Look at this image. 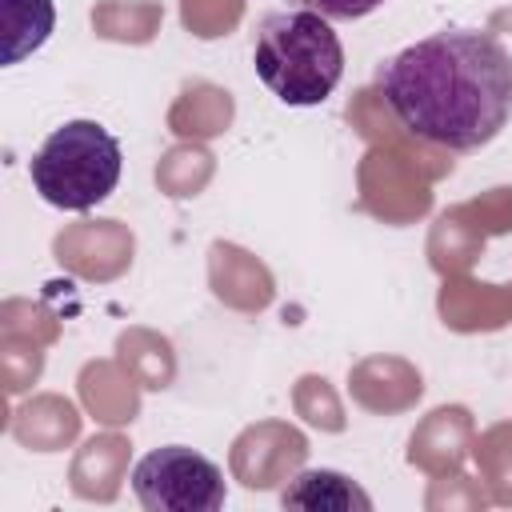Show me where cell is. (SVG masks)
Instances as JSON below:
<instances>
[{"instance_id": "cell-1", "label": "cell", "mask_w": 512, "mask_h": 512, "mask_svg": "<svg viewBox=\"0 0 512 512\" xmlns=\"http://www.w3.org/2000/svg\"><path fill=\"white\" fill-rule=\"evenodd\" d=\"M396 124L436 148L476 152L512 120V56L492 32L444 28L376 68Z\"/></svg>"}, {"instance_id": "cell-6", "label": "cell", "mask_w": 512, "mask_h": 512, "mask_svg": "<svg viewBox=\"0 0 512 512\" xmlns=\"http://www.w3.org/2000/svg\"><path fill=\"white\" fill-rule=\"evenodd\" d=\"M0 20H4V56L0 60L16 64L52 36L56 4L52 0H0Z\"/></svg>"}, {"instance_id": "cell-2", "label": "cell", "mask_w": 512, "mask_h": 512, "mask_svg": "<svg viewBox=\"0 0 512 512\" xmlns=\"http://www.w3.org/2000/svg\"><path fill=\"white\" fill-rule=\"evenodd\" d=\"M252 64L276 100L292 108H312L336 92L344 76V48L332 32V20L296 4L256 24Z\"/></svg>"}, {"instance_id": "cell-7", "label": "cell", "mask_w": 512, "mask_h": 512, "mask_svg": "<svg viewBox=\"0 0 512 512\" xmlns=\"http://www.w3.org/2000/svg\"><path fill=\"white\" fill-rule=\"evenodd\" d=\"M296 4L320 12L324 20H360V16L376 12L384 0H296Z\"/></svg>"}, {"instance_id": "cell-4", "label": "cell", "mask_w": 512, "mask_h": 512, "mask_svg": "<svg viewBox=\"0 0 512 512\" xmlns=\"http://www.w3.org/2000/svg\"><path fill=\"white\" fill-rule=\"evenodd\" d=\"M132 492L148 512H216L224 508V472L184 444L152 448L132 468Z\"/></svg>"}, {"instance_id": "cell-3", "label": "cell", "mask_w": 512, "mask_h": 512, "mask_svg": "<svg viewBox=\"0 0 512 512\" xmlns=\"http://www.w3.org/2000/svg\"><path fill=\"white\" fill-rule=\"evenodd\" d=\"M124 172L120 140L96 120H64L36 148L28 176L44 204L60 212H92L104 204Z\"/></svg>"}, {"instance_id": "cell-5", "label": "cell", "mask_w": 512, "mask_h": 512, "mask_svg": "<svg viewBox=\"0 0 512 512\" xmlns=\"http://www.w3.org/2000/svg\"><path fill=\"white\" fill-rule=\"evenodd\" d=\"M280 504L308 508V512H368L372 496L336 468H304L284 484Z\"/></svg>"}]
</instances>
